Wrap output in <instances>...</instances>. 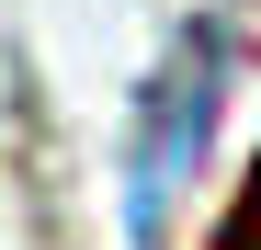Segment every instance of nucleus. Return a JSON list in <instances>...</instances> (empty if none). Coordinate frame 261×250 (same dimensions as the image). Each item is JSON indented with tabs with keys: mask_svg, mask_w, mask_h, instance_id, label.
I'll return each mask as SVG.
<instances>
[{
	"mask_svg": "<svg viewBox=\"0 0 261 250\" xmlns=\"http://www.w3.org/2000/svg\"><path fill=\"white\" fill-rule=\"evenodd\" d=\"M227 250H261V182H250V205L227 216Z\"/></svg>",
	"mask_w": 261,
	"mask_h": 250,
	"instance_id": "obj_2",
	"label": "nucleus"
},
{
	"mask_svg": "<svg viewBox=\"0 0 261 250\" xmlns=\"http://www.w3.org/2000/svg\"><path fill=\"white\" fill-rule=\"evenodd\" d=\"M216 103H227V23H182L159 80H148V103H137V137H125V228H137V250H159L170 193L204 171Z\"/></svg>",
	"mask_w": 261,
	"mask_h": 250,
	"instance_id": "obj_1",
	"label": "nucleus"
}]
</instances>
